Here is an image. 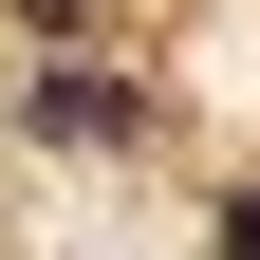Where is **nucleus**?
Segmentation results:
<instances>
[{"label":"nucleus","instance_id":"nucleus-1","mask_svg":"<svg viewBox=\"0 0 260 260\" xmlns=\"http://www.w3.org/2000/svg\"><path fill=\"white\" fill-rule=\"evenodd\" d=\"M223 260H260V186H242V205H223Z\"/></svg>","mask_w":260,"mask_h":260}]
</instances>
